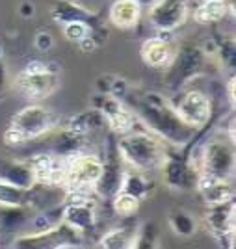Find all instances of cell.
<instances>
[{
    "label": "cell",
    "instance_id": "cell-1",
    "mask_svg": "<svg viewBox=\"0 0 236 249\" xmlns=\"http://www.w3.org/2000/svg\"><path fill=\"white\" fill-rule=\"evenodd\" d=\"M121 101L134 112L138 123L144 124L145 130L158 136L165 145L181 149L190 145L201 134V130L192 128L179 117L169 99L156 91H134L128 86Z\"/></svg>",
    "mask_w": 236,
    "mask_h": 249
},
{
    "label": "cell",
    "instance_id": "cell-2",
    "mask_svg": "<svg viewBox=\"0 0 236 249\" xmlns=\"http://www.w3.org/2000/svg\"><path fill=\"white\" fill-rule=\"evenodd\" d=\"M62 123V117L52 108L41 103H30L13 114L10 126L4 132V143L21 147L37 142L45 136H51Z\"/></svg>",
    "mask_w": 236,
    "mask_h": 249
},
{
    "label": "cell",
    "instance_id": "cell-3",
    "mask_svg": "<svg viewBox=\"0 0 236 249\" xmlns=\"http://www.w3.org/2000/svg\"><path fill=\"white\" fill-rule=\"evenodd\" d=\"M115 145L127 167L145 173L160 169L167 156V145L149 130L134 128L130 132L119 136Z\"/></svg>",
    "mask_w": 236,
    "mask_h": 249
},
{
    "label": "cell",
    "instance_id": "cell-4",
    "mask_svg": "<svg viewBox=\"0 0 236 249\" xmlns=\"http://www.w3.org/2000/svg\"><path fill=\"white\" fill-rule=\"evenodd\" d=\"M13 88L32 103H41L58 91L60 71L52 62L30 60L13 78Z\"/></svg>",
    "mask_w": 236,
    "mask_h": 249
},
{
    "label": "cell",
    "instance_id": "cell-5",
    "mask_svg": "<svg viewBox=\"0 0 236 249\" xmlns=\"http://www.w3.org/2000/svg\"><path fill=\"white\" fill-rule=\"evenodd\" d=\"M235 167V140L225 132L210 136L199 145V173L233 180Z\"/></svg>",
    "mask_w": 236,
    "mask_h": 249
},
{
    "label": "cell",
    "instance_id": "cell-6",
    "mask_svg": "<svg viewBox=\"0 0 236 249\" xmlns=\"http://www.w3.org/2000/svg\"><path fill=\"white\" fill-rule=\"evenodd\" d=\"M208 56L201 49V45L184 43L173 54V60L165 67V84L169 89L179 91L194 78H199L205 73Z\"/></svg>",
    "mask_w": 236,
    "mask_h": 249
},
{
    "label": "cell",
    "instance_id": "cell-7",
    "mask_svg": "<svg viewBox=\"0 0 236 249\" xmlns=\"http://www.w3.org/2000/svg\"><path fill=\"white\" fill-rule=\"evenodd\" d=\"M179 117L195 130H203L214 117V103L201 89H186L169 99Z\"/></svg>",
    "mask_w": 236,
    "mask_h": 249
},
{
    "label": "cell",
    "instance_id": "cell-8",
    "mask_svg": "<svg viewBox=\"0 0 236 249\" xmlns=\"http://www.w3.org/2000/svg\"><path fill=\"white\" fill-rule=\"evenodd\" d=\"M190 15L188 0H154L147 10V22L156 32L173 34L184 26Z\"/></svg>",
    "mask_w": 236,
    "mask_h": 249
},
{
    "label": "cell",
    "instance_id": "cell-9",
    "mask_svg": "<svg viewBox=\"0 0 236 249\" xmlns=\"http://www.w3.org/2000/svg\"><path fill=\"white\" fill-rule=\"evenodd\" d=\"M93 106L103 112L104 119H106V126H108L112 136L119 138V136L134 130L138 124V119H136L132 110L121 99H117L110 93H99L93 99Z\"/></svg>",
    "mask_w": 236,
    "mask_h": 249
},
{
    "label": "cell",
    "instance_id": "cell-10",
    "mask_svg": "<svg viewBox=\"0 0 236 249\" xmlns=\"http://www.w3.org/2000/svg\"><path fill=\"white\" fill-rule=\"evenodd\" d=\"M127 169L128 167L119 155L115 142H110L108 143V153L103 158V171H101V177L95 184L97 199H108L110 201L117 192H121Z\"/></svg>",
    "mask_w": 236,
    "mask_h": 249
},
{
    "label": "cell",
    "instance_id": "cell-11",
    "mask_svg": "<svg viewBox=\"0 0 236 249\" xmlns=\"http://www.w3.org/2000/svg\"><path fill=\"white\" fill-rule=\"evenodd\" d=\"M160 169H162V178H164V182L169 188L179 190V192H192V190H195L199 171L188 160V153H184V155L167 153Z\"/></svg>",
    "mask_w": 236,
    "mask_h": 249
},
{
    "label": "cell",
    "instance_id": "cell-12",
    "mask_svg": "<svg viewBox=\"0 0 236 249\" xmlns=\"http://www.w3.org/2000/svg\"><path fill=\"white\" fill-rule=\"evenodd\" d=\"M205 225L210 234L219 242H229V248H235L236 205L235 199L208 207L205 214Z\"/></svg>",
    "mask_w": 236,
    "mask_h": 249
},
{
    "label": "cell",
    "instance_id": "cell-13",
    "mask_svg": "<svg viewBox=\"0 0 236 249\" xmlns=\"http://www.w3.org/2000/svg\"><path fill=\"white\" fill-rule=\"evenodd\" d=\"M62 221L78 234H86L97 225L95 199H63Z\"/></svg>",
    "mask_w": 236,
    "mask_h": 249
},
{
    "label": "cell",
    "instance_id": "cell-14",
    "mask_svg": "<svg viewBox=\"0 0 236 249\" xmlns=\"http://www.w3.org/2000/svg\"><path fill=\"white\" fill-rule=\"evenodd\" d=\"M177 45L171 39V34L156 32V36L147 37L140 47V56L147 67L151 69H165L173 60Z\"/></svg>",
    "mask_w": 236,
    "mask_h": 249
},
{
    "label": "cell",
    "instance_id": "cell-15",
    "mask_svg": "<svg viewBox=\"0 0 236 249\" xmlns=\"http://www.w3.org/2000/svg\"><path fill=\"white\" fill-rule=\"evenodd\" d=\"M195 192L201 196V199L206 203V207L235 199V184L231 178H218V177H210L205 173H199Z\"/></svg>",
    "mask_w": 236,
    "mask_h": 249
},
{
    "label": "cell",
    "instance_id": "cell-16",
    "mask_svg": "<svg viewBox=\"0 0 236 249\" xmlns=\"http://www.w3.org/2000/svg\"><path fill=\"white\" fill-rule=\"evenodd\" d=\"M0 178L21 190H30L36 184L34 169L24 158H8L0 153Z\"/></svg>",
    "mask_w": 236,
    "mask_h": 249
},
{
    "label": "cell",
    "instance_id": "cell-17",
    "mask_svg": "<svg viewBox=\"0 0 236 249\" xmlns=\"http://www.w3.org/2000/svg\"><path fill=\"white\" fill-rule=\"evenodd\" d=\"M51 17L56 24H65V22H73V21H84V22H88V24H91L93 28L103 24L97 13H93L90 8H86L84 4L76 2V0H58V2L52 6Z\"/></svg>",
    "mask_w": 236,
    "mask_h": 249
},
{
    "label": "cell",
    "instance_id": "cell-18",
    "mask_svg": "<svg viewBox=\"0 0 236 249\" xmlns=\"http://www.w3.org/2000/svg\"><path fill=\"white\" fill-rule=\"evenodd\" d=\"M144 17V6L136 0H113L108 10V21L119 30L136 28Z\"/></svg>",
    "mask_w": 236,
    "mask_h": 249
},
{
    "label": "cell",
    "instance_id": "cell-19",
    "mask_svg": "<svg viewBox=\"0 0 236 249\" xmlns=\"http://www.w3.org/2000/svg\"><path fill=\"white\" fill-rule=\"evenodd\" d=\"M231 0H201V4L195 6L192 17L199 24H214L233 15V4Z\"/></svg>",
    "mask_w": 236,
    "mask_h": 249
},
{
    "label": "cell",
    "instance_id": "cell-20",
    "mask_svg": "<svg viewBox=\"0 0 236 249\" xmlns=\"http://www.w3.org/2000/svg\"><path fill=\"white\" fill-rule=\"evenodd\" d=\"M136 232H138V223L112 227L99 238V246L104 249H130L134 248Z\"/></svg>",
    "mask_w": 236,
    "mask_h": 249
},
{
    "label": "cell",
    "instance_id": "cell-21",
    "mask_svg": "<svg viewBox=\"0 0 236 249\" xmlns=\"http://www.w3.org/2000/svg\"><path fill=\"white\" fill-rule=\"evenodd\" d=\"M121 190L134 196V197H138L140 201H144L153 194V180L145 175V171H138V169L128 167L125 173Z\"/></svg>",
    "mask_w": 236,
    "mask_h": 249
},
{
    "label": "cell",
    "instance_id": "cell-22",
    "mask_svg": "<svg viewBox=\"0 0 236 249\" xmlns=\"http://www.w3.org/2000/svg\"><path fill=\"white\" fill-rule=\"evenodd\" d=\"M169 227L177 236L190 238L197 232V221L192 214H188L186 210H175L169 214Z\"/></svg>",
    "mask_w": 236,
    "mask_h": 249
},
{
    "label": "cell",
    "instance_id": "cell-23",
    "mask_svg": "<svg viewBox=\"0 0 236 249\" xmlns=\"http://www.w3.org/2000/svg\"><path fill=\"white\" fill-rule=\"evenodd\" d=\"M26 203L28 190H21L0 178V207H26Z\"/></svg>",
    "mask_w": 236,
    "mask_h": 249
},
{
    "label": "cell",
    "instance_id": "cell-24",
    "mask_svg": "<svg viewBox=\"0 0 236 249\" xmlns=\"http://www.w3.org/2000/svg\"><path fill=\"white\" fill-rule=\"evenodd\" d=\"M112 208L113 212L117 214V216H121V218H132L134 214L140 210V199L130 196V194H127V192H117L112 199Z\"/></svg>",
    "mask_w": 236,
    "mask_h": 249
},
{
    "label": "cell",
    "instance_id": "cell-25",
    "mask_svg": "<svg viewBox=\"0 0 236 249\" xmlns=\"http://www.w3.org/2000/svg\"><path fill=\"white\" fill-rule=\"evenodd\" d=\"M26 223V207H4L0 214V229L15 231Z\"/></svg>",
    "mask_w": 236,
    "mask_h": 249
},
{
    "label": "cell",
    "instance_id": "cell-26",
    "mask_svg": "<svg viewBox=\"0 0 236 249\" xmlns=\"http://www.w3.org/2000/svg\"><path fill=\"white\" fill-rule=\"evenodd\" d=\"M158 227L156 223H144L138 225L136 240H134V248L136 249H153L158 244Z\"/></svg>",
    "mask_w": 236,
    "mask_h": 249
},
{
    "label": "cell",
    "instance_id": "cell-27",
    "mask_svg": "<svg viewBox=\"0 0 236 249\" xmlns=\"http://www.w3.org/2000/svg\"><path fill=\"white\" fill-rule=\"evenodd\" d=\"M62 28H63L65 39H69V41H73V43H80L84 37H88L93 30L91 24H88V22H84V21L65 22V24H62ZM95 28H97V26H95Z\"/></svg>",
    "mask_w": 236,
    "mask_h": 249
},
{
    "label": "cell",
    "instance_id": "cell-28",
    "mask_svg": "<svg viewBox=\"0 0 236 249\" xmlns=\"http://www.w3.org/2000/svg\"><path fill=\"white\" fill-rule=\"evenodd\" d=\"M34 47L41 52H49L54 47V37H52L51 32L39 30L34 37Z\"/></svg>",
    "mask_w": 236,
    "mask_h": 249
},
{
    "label": "cell",
    "instance_id": "cell-29",
    "mask_svg": "<svg viewBox=\"0 0 236 249\" xmlns=\"http://www.w3.org/2000/svg\"><path fill=\"white\" fill-rule=\"evenodd\" d=\"M235 86H236L235 74H231V76H229V80L225 82V93H227V99H229L231 108H235Z\"/></svg>",
    "mask_w": 236,
    "mask_h": 249
},
{
    "label": "cell",
    "instance_id": "cell-30",
    "mask_svg": "<svg viewBox=\"0 0 236 249\" xmlns=\"http://www.w3.org/2000/svg\"><path fill=\"white\" fill-rule=\"evenodd\" d=\"M6 88H8V67H6L4 60L0 58V97L4 95Z\"/></svg>",
    "mask_w": 236,
    "mask_h": 249
},
{
    "label": "cell",
    "instance_id": "cell-31",
    "mask_svg": "<svg viewBox=\"0 0 236 249\" xmlns=\"http://www.w3.org/2000/svg\"><path fill=\"white\" fill-rule=\"evenodd\" d=\"M19 13H21V17L28 19V17H32V15H34V6H32L30 2H22L21 8H19Z\"/></svg>",
    "mask_w": 236,
    "mask_h": 249
},
{
    "label": "cell",
    "instance_id": "cell-32",
    "mask_svg": "<svg viewBox=\"0 0 236 249\" xmlns=\"http://www.w3.org/2000/svg\"><path fill=\"white\" fill-rule=\"evenodd\" d=\"M136 2H138V4H142V6H144V8H149V6H151V4H153L154 0H136Z\"/></svg>",
    "mask_w": 236,
    "mask_h": 249
},
{
    "label": "cell",
    "instance_id": "cell-33",
    "mask_svg": "<svg viewBox=\"0 0 236 249\" xmlns=\"http://www.w3.org/2000/svg\"><path fill=\"white\" fill-rule=\"evenodd\" d=\"M2 54H4V51H2V47H0V58H2Z\"/></svg>",
    "mask_w": 236,
    "mask_h": 249
}]
</instances>
